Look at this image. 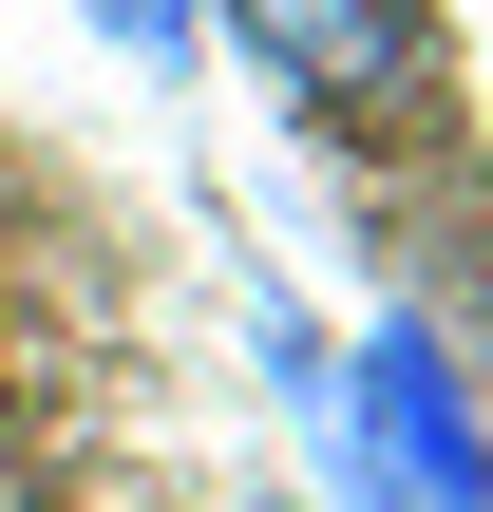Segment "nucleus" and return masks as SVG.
Segmentation results:
<instances>
[{"mask_svg": "<svg viewBox=\"0 0 493 512\" xmlns=\"http://www.w3.org/2000/svg\"><path fill=\"white\" fill-rule=\"evenodd\" d=\"M304 418L361 512H493V418L456 399L437 323H361L342 361H304Z\"/></svg>", "mask_w": 493, "mask_h": 512, "instance_id": "nucleus-1", "label": "nucleus"}, {"mask_svg": "<svg viewBox=\"0 0 493 512\" xmlns=\"http://www.w3.org/2000/svg\"><path fill=\"white\" fill-rule=\"evenodd\" d=\"M209 19H228L285 95H323V114H380V95H418V57H437L418 0H209Z\"/></svg>", "mask_w": 493, "mask_h": 512, "instance_id": "nucleus-2", "label": "nucleus"}, {"mask_svg": "<svg viewBox=\"0 0 493 512\" xmlns=\"http://www.w3.org/2000/svg\"><path fill=\"white\" fill-rule=\"evenodd\" d=\"M76 19H95L133 76H190V57H209V0H76Z\"/></svg>", "mask_w": 493, "mask_h": 512, "instance_id": "nucleus-3", "label": "nucleus"}]
</instances>
